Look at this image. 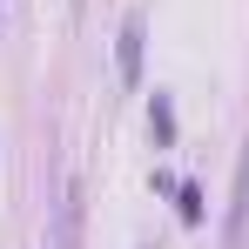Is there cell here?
I'll use <instances>...</instances> for the list:
<instances>
[{
    "instance_id": "cell-4",
    "label": "cell",
    "mask_w": 249,
    "mask_h": 249,
    "mask_svg": "<svg viewBox=\"0 0 249 249\" xmlns=\"http://www.w3.org/2000/svg\"><path fill=\"white\" fill-rule=\"evenodd\" d=\"M175 209H182V222H202V189L182 182V189H175Z\"/></svg>"
},
{
    "instance_id": "cell-2",
    "label": "cell",
    "mask_w": 249,
    "mask_h": 249,
    "mask_svg": "<svg viewBox=\"0 0 249 249\" xmlns=\"http://www.w3.org/2000/svg\"><path fill=\"white\" fill-rule=\"evenodd\" d=\"M229 249H249V148L236 162V209H229Z\"/></svg>"
},
{
    "instance_id": "cell-3",
    "label": "cell",
    "mask_w": 249,
    "mask_h": 249,
    "mask_svg": "<svg viewBox=\"0 0 249 249\" xmlns=\"http://www.w3.org/2000/svg\"><path fill=\"white\" fill-rule=\"evenodd\" d=\"M148 128H155V142H162V148L175 142V101H168L162 88H155V101H148Z\"/></svg>"
},
{
    "instance_id": "cell-1",
    "label": "cell",
    "mask_w": 249,
    "mask_h": 249,
    "mask_svg": "<svg viewBox=\"0 0 249 249\" xmlns=\"http://www.w3.org/2000/svg\"><path fill=\"white\" fill-rule=\"evenodd\" d=\"M142 41H148V27H142V14H128L122 41H115V74H122V88H142Z\"/></svg>"
}]
</instances>
